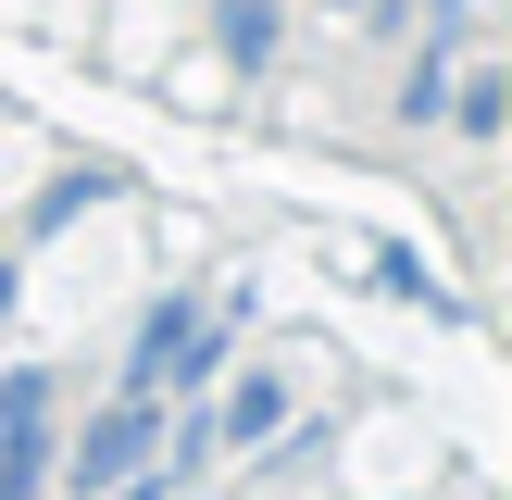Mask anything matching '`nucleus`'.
<instances>
[{
  "instance_id": "4",
  "label": "nucleus",
  "mask_w": 512,
  "mask_h": 500,
  "mask_svg": "<svg viewBox=\"0 0 512 500\" xmlns=\"http://www.w3.org/2000/svg\"><path fill=\"white\" fill-rule=\"evenodd\" d=\"M275 425H288V375H238L225 413H200V438H213V450H263Z\"/></svg>"
},
{
  "instance_id": "1",
  "label": "nucleus",
  "mask_w": 512,
  "mask_h": 500,
  "mask_svg": "<svg viewBox=\"0 0 512 500\" xmlns=\"http://www.w3.org/2000/svg\"><path fill=\"white\" fill-rule=\"evenodd\" d=\"M225 325H238V300H213V288H175L163 313L138 325V363H125V388H213V363H225Z\"/></svg>"
},
{
  "instance_id": "2",
  "label": "nucleus",
  "mask_w": 512,
  "mask_h": 500,
  "mask_svg": "<svg viewBox=\"0 0 512 500\" xmlns=\"http://www.w3.org/2000/svg\"><path fill=\"white\" fill-rule=\"evenodd\" d=\"M150 450H163V400H150V388H125L113 413H100L88 438H75V463H63V488H88V500H100V488H125V475H138Z\"/></svg>"
},
{
  "instance_id": "3",
  "label": "nucleus",
  "mask_w": 512,
  "mask_h": 500,
  "mask_svg": "<svg viewBox=\"0 0 512 500\" xmlns=\"http://www.w3.org/2000/svg\"><path fill=\"white\" fill-rule=\"evenodd\" d=\"M50 488V388L13 375L0 388V500H38Z\"/></svg>"
}]
</instances>
